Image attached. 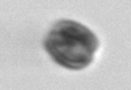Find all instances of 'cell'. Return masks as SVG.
<instances>
[{"label":"cell","mask_w":131,"mask_h":90,"mask_svg":"<svg viewBox=\"0 0 131 90\" xmlns=\"http://www.w3.org/2000/svg\"><path fill=\"white\" fill-rule=\"evenodd\" d=\"M44 45L57 64L70 70H82L92 63L98 40L83 25L61 20L49 31Z\"/></svg>","instance_id":"1"}]
</instances>
